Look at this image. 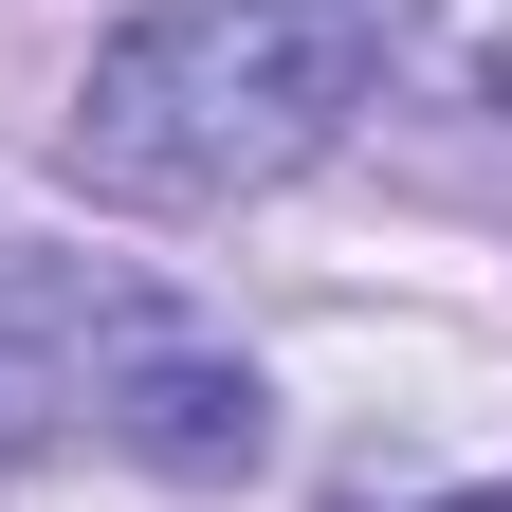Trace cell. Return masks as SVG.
Listing matches in <instances>:
<instances>
[{
	"instance_id": "obj_1",
	"label": "cell",
	"mask_w": 512,
	"mask_h": 512,
	"mask_svg": "<svg viewBox=\"0 0 512 512\" xmlns=\"http://www.w3.org/2000/svg\"><path fill=\"white\" fill-rule=\"evenodd\" d=\"M366 74L384 0H147L74 92V165L110 202H256L366 110Z\"/></svg>"
},
{
	"instance_id": "obj_2",
	"label": "cell",
	"mask_w": 512,
	"mask_h": 512,
	"mask_svg": "<svg viewBox=\"0 0 512 512\" xmlns=\"http://www.w3.org/2000/svg\"><path fill=\"white\" fill-rule=\"evenodd\" d=\"M403 55H421V92L512 110V0H421V19H403Z\"/></svg>"
}]
</instances>
